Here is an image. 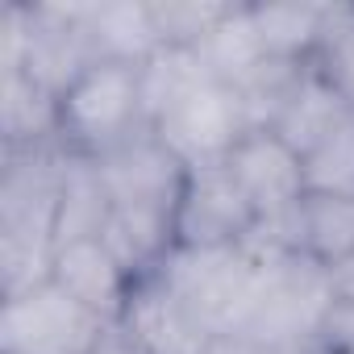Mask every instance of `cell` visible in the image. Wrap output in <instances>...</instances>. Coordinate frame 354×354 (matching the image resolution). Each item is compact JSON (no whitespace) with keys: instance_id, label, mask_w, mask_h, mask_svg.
Wrapping results in <instances>:
<instances>
[{"instance_id":"obj_24","label":"cell","mask_w":354,"mask_h":354,"mask_svg":"<svg viewBox=\"0 0 354 354\" xmlns=\"http://www.w3.org/2000/svg\"><path fill=\"white\" fill-rule=\"evenodd\" d=\"M321 350H354V304H333L321 329Z\"/></svg>"},{"instance_id":"obj_25","label":"cell","mask_w":354,"mask_h":354,"mask_svg":"<svg viewBox=\"0 0 354 354\" xmlns=\"http://www.w3.org/2000/svg\"><path fill=\"white\" fill-rule=\"evenodd\" d=\"M329 271V292H333V304H354V254L337 259Z\"/></svg>"},{"instance_id":"obj_6","label":"cell","mask_w":354,"mask_h":354,"mask_svg":"<svg viewBox=\"0 0 354 354\" xmlns=\"http://www.w3.org/2000/svg\"><path fill=\"white\" fill-rule=\"evenodd\" d=\"M254 205L225 158L188 167L175 201V246H242L254 234Z\"/></svg>"},{"instance_id":"obj_27","label":"cell","mask_w":354,"mask_h":354,"mask_svg":"<svg viewBox=\"0 0 354 354\" xmlns=\"http://www.w3.org/2000/svg\"><path fill=\"white\" fill-rule=\"evenodd\" d=\"M96 354H142V350L129 342V333H125L121 325H113V329L104 333V342L96 346Z\"/></svg>"},{"instance_id":"obj_11","label":"cell","mask_w":354,"mask_h":354,"mask_svg":"<svg viewBox=\"0 0 354 354\" xmlns=\"http://www.w3.org/2000/svg\"><path fill=\"white\" fill-rule=\"evenodd\" d=\"M50 279L71 292L84 308H92L96 317L104 321H121L125 304H129V292H133V275L117 263V254L100 242V238H80V242H67L55 250V271Z\"/></svg>"},{"instance_id":"obj_10","label":"cell","mask_w":354,"mask_h":354,"mask_svg":"<svg viewBox=\"0 0 354 354\" xmlns=\"http://www.w3.org/2000/svg\"><path fill=\"white\" fill-rule=\"evenodd\" d=\"M96 167L109 184L113 205H167V209H175L184 175H188V167L158 142L154 129H142L129 142H121L117 150L100 154Z\"/></svg>"},{"instance_id":"obj_12","label":"cell","mask_w":354,"mask_h":354,"mask_svg":"<svg viewBox=\"0 0 354 354\" xmlns=\"http://www.w3.org/2000/svg\"><path fill=\"white\" fill-rule=\"evenodd\" d=\"M100 242L133 279H150L175 250V209L167 205H113Z\"/></svg>"},{"instance_id":"obj_22","label":"cell","mask_w":354,"mask_h":354,"mask_svg":"<svg viewBox=\"0 0 354 354\" xmlns=\"http://www.w3.org/2000/svg\"><path fill=\"white\" fill-rule=\"evenodd\" d=\"M313 71L354 109V5H329Z\"/></svg>"},{"instance_id":"obj_14","label":"cell","mask_w":354,"mask_h":354,"mask_svg":"<svg viewBox=\"0 0 354 354\" xmlns=\"http://www.w3.org/2000/svg\"><path fill=\"white\" fill-rule=\"evenodd\" d=\"M113 213V196L109 184L96 167V158L71 154L67 150V167H63V201H59V246L80 242V238H100Z\"/></svg>"},{"instance_id":"obj_17","label":"cell","mask_w":354,"mask_h":354,"mask_svg":"<svg viewBox=\"0 0 354 354\" xmlns=\"http://www.w3.org/2000/svg\"><path fill=\"white\" fill-rule=\"evenodd\" d=\"M192 50L201 55V63L209 67V75H217V80H225V84H242V80L267 59L250 5H230V13H225Z\"/></svg>"},{"instance_id":"obj_13","label":"cell","mask_w":354,"mask_h":354,"mask_svg":"<svg viewBox=\"0 0 354 354\" xmlns=\"http://www.w3.org/2000/svg\"><path fill=\"white\" fill-rule=\"evenodd\" d=\"M84 9V26L92 34V46L113 63H146L154 50H162L158 30H154V13L150 5H129V0H113V5H80Z\"/></svg>"},{"instance_id":"obj_20","label":"cell","mask_w":354,"mask_h":354,"mask_svg":"<svg viewBox=\"0 0 354 354\" xmlns=\"http://www.w3.org/2000/svg\"><path fill=\"white\" fill-rule=\"evenodd\" d=\"M308 63H292V59H263L238 88L242 104H246V117H250V129H275L288 100L296 96L300 80H304Z\"/></svg>"},{"instance_id":"obj_18","label":"cell","mask_w":354,"mask_h":354,"mask_svg":"<svg viewBox=\"0 0 354 354\" xmlns=\"http://www.w3.org/2000/svg\"><path fill=\"white\" fill-rule=\"evenodd\" d=\"M267 59L313 63L329 5H250Z\"/></svg>"},{"instance_id":"obj_4","label":"cell","mask_w":354,"mask_h":354,"mask_svg":"<svg viewBox=\"0 0 354 354\" xmlns=\"http://www.w3.org/2000/svg\"><path fill=\"white\" fill-rule=\"evenodd\" d=\"M150 129L142 104V63H96L59 96V142L71 154L100 158Z\"/></svg>"},{"instance_id":"obj_28","label":"cell","mask_w":354,"mask_h":354,"mask_svg":"<svg viewBox=\"0 0 354 354\" xmlns=\"http://www.w3.org/2000/svg\"><path fill=\"white\" fill-rule=\"evenodd\" d=\"M325 354H354V350H325Z\"/></svg>"},{"instance_id":"obj_5","label":"cell","mask_w":354,"mask_h":354,"mask_svg":"<svg viewBox=\"0 0 354 354\" xmlns=\"http://www.w3.org/2000/svg\"><path fill=\"white\" fill-rule=\"evenodd\" d=\"M109 329L113 321L84 308L55 279L0 304V354H96Z\"/></svg>"},{"instance_id":"obj_23","label":"cell","mask_w":354,"mask_h":354,"mask_svg":"<svg viewBox=\"0 0 354 354\" xmlns=\"http://www.w3.org/2000/svg\"><path fill=\"white\" fill-rule=\"evenodd\" d=\"M154 30L162 46H196L225 13L230 5H196V0H167V5H150Z\"/></svg>"},{"instance_id":"obj_19","label":"cell","mask_w":354,"mask_h":354,"mask_svg":"<svg viewBox=\"0 0 354 354\" xmlns=\"http://www.w3.org/2000/svg\"><path fill=\"white\" fill-rule=\"evenodd\" d=\"M300 250L321 267L354 254V196L308 192L300 201Z\"/></svg>"},{"instance_id":"obj_8","label":"cell","mask_w":354,"mask_h":354,"mask_svg":"<svg viewBox=\"0 0 354 354\" xmlns=\"http://www.w3.org/2000/svg\"><path fill=\"white\" fill-rule=\"evenodd\" d=\"M117 325L129 333V342L142 354H209L217 337L158 275L133 283Z\"/></svg>"},{"instance_id":"obj_15","label":"cell","mask_w":354,"mask_h":354,"mask_svg":"<svg viewBox=\"0 0 354 354\" xmlns=\"http://www.w3.org/2000/svg\"><path fill=\"white\" fill-rule=\"evenodd\" d=\"M346 117H354V109L313 71V63H308V71H304V80H300V88H296V96L288 100V109H283V117H279V125H275V133L304 158L321 138H329Z\"/></svg>"},{"instance_id":"obj_26","label":"cell","mask_w":354,"mask_h":354,"mask_svg":"<svg viewBox=\"0 0 354 354\" xmlns=\"http://www.w3.org/2000/svg\"><path fill=\"white\" fill-rule=\"evenodd\" d=\"M209 354H283V350L263 346V342H254L246 333H221V337H213V350Z\"/></svg>"},{"instance_id":"obj_9","label":"cell","mask_w":354,"mask_h":354,"mask_svg":"<svg viewBox=\"0 0 354 354\" xmlns=\"http://www.w3.org/2000/svg\"><path fill=\"white\" fill-rule=\"evenodd\" d=\"M96 63L100 55L92 46L80 5H34V34H30L21 75H30L50 96H63Z\"/></svg>"},{"instance_id":"obj_3","label":"cell","mask_w":354,"mask_h":354,"mask_svg":"<svg viewBox=\"0 0 354 354\" xmlns=\"http://www.w3.org/2000/svg\"><path fill=\"white\" fill-rule=\"evenodd\" d=\"M267 254L250 242L242 246H175L154 271L217 337L238 333L263 275Z\"/></svg>"},{"instance_id":"obj_7","label":"cell","mask_w":354,"mask_h":354,"mask_svg":"<svg viewBox=\"0 0 354 354\" xmlns=\"http://www.w3.org/2000/svg\"><path fill=\"white\" fill-rule=\"evenodd\" d=\"M225 162L234 171V180L242 184L246 201L254 205L259 221L279 217V213L296 209L308 196V188H304V162H300V154L275 129H250L225 154Z\"/></svg>"},{"instance_id":"obj_16","label":"cell","mask_w":354,"mask_h":354,"mask_svg":"<svg viewBox=\"0 0 354 354\" xmlns=\"http://www.w3.org/2000/svg\"><path fill=\"white\" fill-rule=\"evenodd\" d=\"M0 125L9 150L59 142V96H50L21 71L0 75Z\"/></svg>"},{"instance_id":"obj_2","label":"cell","mask_w":354,"mask_h":354,"mask_svg":"<svg viewBox=\"0 0 354 354\" xmlns=\"http://www.w3.org/2000/svg\"><path fill=\"white\" fill-rule=\"evenodd\" d=\"M333 308L329 271L308 254H267L254 304L238 333L283 354H325L321 329Z\"/></svg>"},{"instance_id":"obj_1","label":"cell","mask_w":354,"mask_h":354,"mask_svg":"<svg viewBox=\"0 0 354 354\" xmlns=\"http://www.w3.org/2000/svg\"><path fill=\"white\" fill-rule=\"evenodd\" d=\"M142 104L158 142L184 167L217 162L250 133L238 88L209 75L188 46H162L142 63Z\"/></svg>"},{"instance_id":"obj_21","label":"cell","mask_w":354,"mask_h":354,"mask_svg":"<svg viewBox=\"0 0 354 354\" xmlns=\"http://www.w3.org/2000/svg\"><path fill=\"white\" fill-rule=\"evenodd\" d=\"M304 188L321 196H354V117L321 138L304 158Z\"/></svg>"}]
</instances>
